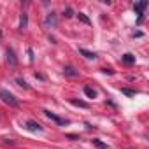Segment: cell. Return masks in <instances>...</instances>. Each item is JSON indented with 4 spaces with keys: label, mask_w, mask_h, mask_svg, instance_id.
Returning a JSON list of instances; mask_svg holds the SVG:
<instances>
[{
    "label": "cell",
    "mask_w": 149,
    "mask_h": 149,
    "mask_svg": "<svg viewBox=\"0 0 149 149\" xmlns=\"http://www.w3.org/2000/svg\"><path fill=\"white\" fill-rule=\"evenodd\" d=\"M0 98H2L7 105H11V107H18V100H16V97L13 95V93H9L7 90H0Z\"/></svg>",
    "instance_id": "cell-1"
},
{
    "label": "cell",
    "mask_w": 149,
    "mask_h": 149,
    "mask_svg": "<svg viewBox=\"0 0 149 149\" xmlns=\"http://www.w3.org/2000/svg\"><path fill=\"white\" fill-rule=\"evenodd\" d=\"M147 7V2L144 0V2H137V4H133V9H135V13L139 14V19H137V23L140 25L142 23V18H144V9Z\"/></svg>",
    "instance_id": "cell-2"
},
{
    "label": "cell",
    "mask_w": 149,
    "mask_h": 149,
    "mask_svg": "<svg viewBox=\"0 0 149 149\" xmlns=\"http://www.w3.org/2000/svg\"><path fill=\"white\" fill-rule=\"evenodd\" d=\"M44 114H46V116H47V118H49L51 121H54L56 125H61V126H63V125H68V121H67V119H63V118H60V116L53 114L51 111H44Z\"/></svg>",
    "instance_id": "cell-3"
},
{
    "label": "cell",
    "mask_w": 149,
    "mask_h": 149,
    "mask_svg": "<svg viewBox=\"0 0 149 149\" xmlns=\"http://www.w3.org/2000/svg\"><path fill=\"white\" fill-rule=\"evenodd\" d=\"M7 63L11 65V67H16L18 65V58H16V54H14V51L9 47L7 49Z\"/></svg>",
    "instance_id": "cell-4"
},
{
    "label": "cell",
    "mask_w": 149,
    "mask_h": 149,
    "mask_svg": "<svg viewBox=\"0 0 149 149\" xmlns=\"http://www.w3.org/2000/svg\"><path fill=\"white\" fill-rule=\"evenodd\" d=\"M26 130H30V132H42V126L37 123V121H26Z\"/></svg>",
    "instance_id": "cell-5"
},
{
    "label": "cell",
    "mask_w": 149,
    "mask_h": 149,
    "mask_svg": "<svg viewBox=\"0 0 149 149\" xmlns=\"http://www.w3.org/2000/svg\"><path fill=\"white\" fill-rule=\"evenodd\" d=\"M121 60H123V63H126V65H133V63H135V56H133L132 53L123 54V56H121Z\"/></svg>",
    "instance_id": "cell-6"
},
{
    "label": "cell",
    "mask_w": 149,
    "mask_h": 149,
    "mask_svg": "<svg viewBox=\"0 0 149 149\" xmlns=\"http://www.w3.org/2000/svg\"><path fill=\"white\" fill-rule=\"evenodd\" d=\"M63 74H65V76H68V77H76L77 76V70L74 68V67H65L63 68Z\"/></svg>",
    "instance_id": "cell-7"
},
{
    "label": "cell",
    "mask_w": 149,
    "mask_h": 149,
    "mask_svg": "<svg viewBox=\"0 0 149 149\" xmlns=\"http://www.w3.org/2000/svg\"><path fill=\"white\" fill-rule=\"evenodd\" d=\"M79 53H81L84 58H88V60H95V58H97V54H95V53H91V51H88V49H83V47L79 49Z\"/></svg>",
    "instance_id": "cell-8"
},
{
    "label": "cell",
    "mask_w": 149,
    "mask_h": 149,
    "mask_svg": "<svg viewBox=\"0 0 149 149\" xmlns=\"http://www.w3.org/2000/svg\"><path fill=\"white\" fill-rule=\"evenodd\" d=\"M26 26H28V16L23 13V14H21V18H19V28H21V30H25Z\"/></svg>",
    "instance_id": "cell-9"
},
{
    "label": "cell",
    "mask_w": 149,
    "mask_h": 149,
    "mask_svg": "<svg viewBox=\"0 0 149 149\" xmlns=\"http://www.w3.org/2000/svg\"><path fill=\"white\" fill-rule=\"evenodd\" d=\"M84 95H86L88 98H95V97H97V91H95L93 88H90V86H84Z\"/></svg>",
    "instance_id": "cell-10"
},
{
    "label": "cell",
    "mask_w": 149,
    "mask_h": 149,
    "mask_svg": "<svg viewBox=\"0 0 149 149\" xmlns=\"http://www.w3.org/2000/svg\"><path fill=\"white\" fill-rule=\"evenodd\" d=\"M46 23H47L49 26H56V18H54V13H51V14L46 18Z\"/></svg>",
    "instance_id": "cell-11"
},
{
    "label": "cell",
    "mask_w": 149,
    "mask_h": 149,
    "mask_svg": "<svg viewBox=\"0 0 149 149\" xmlns=\"http://www.w3.org/2000/svg\"><path fill=\"white\" fill-rule=\"evenodd\" d=\"M77 18H79V21H83L84 25H91V21H90V18H88L86 14H83V13H79V14H77Z\"/></svg>",
    "instance_id": "cell-12"
},
{
    "label": "cell",
    "mask_w": 149,
    "mask_h": 149,
    "mask_svg": "<svg viewBox=\"0 0 149 149\" xmlns=\"http://www.w3.org/2000/svg\"><path fill=\"white\" fill-rule=\"evenodd\" d=\"M74 105H77V107H83V109H88V104L86 102H83V100H70Z\"/></svg>",
    "instance_id": "cell-13"
},
{
    "label": "cell",
    "mask_w": 149,
    "mask_h": 149,
    "mask_svg": "<svg viewBox=\"0 0 149 149\" xmlns=\"http://www.w3.org/2000/svg\"><path fill=\"white\" fill-rule=\"evenodd\" d=\"M16 83H18V84H19V86H23V88H25V90H28V88H30V86H28V84H26V81H25V79H19V77H18V79H16Z\"/></svg>",
    "instance_id": "cell-14"
},
{
    "label": "cell",
    "mask_w": 149,
    "mask_h": 149,
    "mask_svg": "<svg viewBox=\"0 0 149 149\" xmlns=\"http://www.w3.org/2000/svg\"><path fill=\"white\" fill-rule=\"evenodd\" d=\"M63 14H65V18H72V16H74V11H72V9H70V7H67V9H65V13H63Z\"/></svg>",
    "instance_id": "cell-15"
},
{
    "label": "cell",
    "mask_w": 149,
    "mask_h": 149,
    "mask_svg": "<svg viewBox=\"0 0 149 149\" xmlns=\"http://www.w3.org/2000/svg\"><path fill=\"white\" fill-rule=\"evenodd\" d=\"M121 91H123L126 97H135V91H132V90H126V88H123Z\"/></svg>",
    "instance_id": "cell-16"
},
{
    "label": "cell",
    "mask_w": 149,
    "mask_h": 149,
    "mask_svg": "<svg viewBox=\"0 0 149 149\" xmlns=\"http://www.w3.org/2000/svg\"><path fill=\"white\" fill-rule=\"evenodd\" d=\"M93 144H95L97 147H100V149H105V144H104V142H100V140H97V139L93 140Z\"/></svg>",
    "instance_id": "cell-17"
},
{
    "label": "cell",
    "mask_w": 149,
    "mask_h": 149,
    "mask_svg": "<svg viewBox=\"0 0 149 149\" xmlns=\"http://www.w3.org/2000/svg\"><path fill=\"white\" fill-rule=\"evenodd\" d=\"M104 74H109V76H111V74H114V72L111 68H104Z\"/></svg>",
    "instance_id": "cell-18"
}]
</instances>
